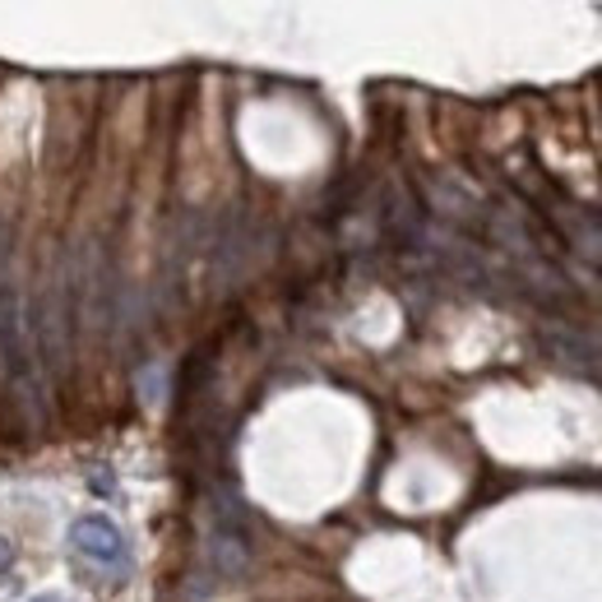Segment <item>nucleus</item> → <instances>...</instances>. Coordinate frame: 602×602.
<instances>
[{"label":"nucleus","mask_w":602,"mask_h":602,"mask_svg":"<svg viewBox=\"0 0 602 602\" xmlns=\"http://www.w3.org/2000/svg\"><path fill=\"white\" fill-rule=\"evenodd\" d=\"M0 361H5L10 381L28 385V348H24V320H20V297H14V283H10L5 222H0Z\"/></svg>","instance_id":"1"},{"label":"nucleus","mask_w":602,"mask_h":602,"mask_svg":"<svg viewBox=\"0 0 602 602\" xmlns=\"http://www.w3.org/2000/svg\"><path fill=\"white\" fill-rule=\"evenodd\" d=\"M209 565H214V575L222 579H236V575H246V565H251V542H246V533H241V520H236V510H214V533H209Z\"/></svg>","instance_id":"2"},{"label":"nucleus","mask_w":602,"mask_h":602,"mask_svg":"<svg viewBox=\"0 0 602 602\" xmlns=\"http://www.w3.org/2000/svg\"><path fill=\"white\" fill-rule=\"evenodd\" d=\"M71 542L79 547V556H89L98 565H120V561H126V538H120V528L107 520V514H84V520H75Z\"/></svg>","instance_id":"3"},{"label":"nucleus","mask_w":602,"mask_h":602,"mask_svg":"<svg viewBox=\"0 0 602 602\" xmlns=\"http://www.w3.org/2000/svg\"><path fill=\"white\" fill-rule=\"evenodd\" d=\"M10 561H14V547H10L5 538H0V571H10Z\"/></svg>","instance_id":"4"},{"label":"nucleus","mask_w":602,"mask_h":602,"mask_svg":"<svg viewBox=\"0 0 602 602\" xmlns=\"http://www.w3.org/2000/svg\"><path fill=\"white\" fill-rule=\"evenodd\" d=\"M33 602H61V598H51V593H42V598H33Z\"/></svg>","instance_id":"5"}]
</instances>
